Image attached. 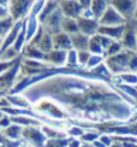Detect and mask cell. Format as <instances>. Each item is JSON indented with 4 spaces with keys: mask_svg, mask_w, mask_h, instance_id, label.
Segmentation results:
<instances>
[{
    "mask_svg": "<svg viewBox=\"0 0 137 147\" xmlns=\"http://www.w3.org/2000/svg\"><path fill=\"white\" fill-rule=\"evenodd\" d=\"M22 140L35 147H45L47 141L41 127H24L22 130Z\"/></svg>",
    "mask_w": 137,
    "mask_h": 147,
    "instance_id": "cell-3",
    "label": "cell"
},
{
    "mask_svg": "<svg viewBox=\"0 0 137 147\" xmlns=\"http://www.w3.org/2000/svg\"><path fill=\"white\" fill-rule=\"evenodd\" d=\"M88 51L91 53V54H101V56H103L105 54V51L103 48L100 46V44L93 38H90V41H89V46H88Z\"/></svg>",
    "mask_w": 137,
    "mask_h": 147,
    "instance_id": "cell-22",
    "label": "cell"
},
{
    "mask_svg": "<svg viewBox=\"0 0 137 147\" xmlns=\"http://www.w3.org/2000/svg\"><path fill=\"white\" fill-rule=\"evenodd\" d=\"M1 45H3V39H0V48H1Z\"/></svg>",
    "mask_w": 137,
    "mask_h": 147,
    "instance_id": "cell-35",
    "label": "cell"
},
{
    "mask_svg": "<svg viewBox=\"0 0 137 147\" xmlns=\"http://www.w3.org/2000/svg\"><path fill=\"white\" fill-rule=\"evenodd\" d=\"M37 47H39L40 50H41L42 52H45V53H48V52H51L52 50H54L52 35H49L48 33H45V34H43L42 39L40 40L39 44H37Z\"/></svg>",
    "mask_w": 137,
    "mask_h": 147,
    "instance_id": "cell-18",
    "label": "cell"
},
{
    "mask_svg": "<svg viewBox=\"0 0 137 147\" xmlns=\"http://www.w3.org/2000/svg\"><path fill=\"white\" fill-rule=\"evenodd\" d=\"M134 20L137 22V6H136V11H135V15H134Z\"/></svg>",
    "mask_w": 137,
    "mask_h": 147,
    "instance_id": "cell-33",
    "label": "cell"
},
{
    "mask_svg": "<svg viewBox=\"0 0 137 147\" xmlns=\"http://www.w3.org/2000/svg\"><path fill=\"white\" fill-rule=\"evenodd\" d=\"M19 141H13V140H10L6 136H4L3 134H0V147H17L19 145Z\"/></svg>",
    "mask_w": 137,
    "mask_h": 147,
    "instance_id": "cell-26",
    "label": "cell"
},
{
    "mask_svg": "<svg viewBox=\"0 0 137 147\" xmlns=\"http://www.w3.org/2000/svg\"><path fill=\"white\" fill-rule=\"evenodd\" d=\"M59 1H61V0H59Z\"/></svg>",
    "mask_w": 137,
    "mask_h": 147,
    "instance_id": "cell-37",
    "label": "cell"
},
{
    "mask_svg": "<svg viewBox=\"0 0 137 147\" xmlns=\"http://www.w3.org/2000/svg\"><path fill=\"white\" fill-rule=\"evenodd\" d=\"M18 59L19 58H17L16 60H0V76H1L3 74H5L9 69H11Z\"/></svg>",
    "mask_w": 137,
    "mask_h": 147,
    "instance_id": "cell-27",
    "label": "cell"
},
{
    "mask_svg": "<svg viewBox=\"0 0 137 147\" xmlns=\"http://www.w3.org/2000/svg\"><path fill=\"white\" fill-rule=\"evenodd\" d=\"M79 3V5L82 6V9L84 11L87 10H90V5H91V0H77Z\"/></svg>",
    "mask_w": 137,
    "mask_h": 147,
    "instance_id": "cell-30",
    "label": "cell"
},
{
    "mask_svg": "<svg viewBox=\"0 0 137 147\" xmlns=\"http://www.w3.org/2000/svg\"><path fill=\"white\" fill-rule=\"evenodd\" d=\"M22 130H23L22 125L12 123L7 128H4L1 134L7 138V139H10V140H13V141H19V140H22Z\"/></svg>",
    "mask_w": 137,
    "mask_h": 147,
    "instance_id": "cell-15",
    "label": "cell"
},
{
    "mask_svg": "<svg viewBox=\"0 0 137 147\" xmlns=\"http://www.w3.org/2000/svg\"><path fill=\"white\" fill-rule=\"evenodd\" d=\"M35 0H9L7 10L9 15L13 21H23L29 16Z\"/></svg>",
    "mask_w": 137,
    "mask_h": 147,
    "instance_id": "cell-2",
    "label": "cell"
},
{
    "mask_svg": "<svg viewBox=\"0 0 137 147\" xmlns=\"http://www.w3.org/2000/svg\"><path fill=\"white\" fill-rule=\"evenodd\" d=\"M82 138V140L83 141H85V142H94L95 140L99 138V134H96V133H83V135L81 136Z\"/></svg>",
    "mask_w": 137,
    "mask_h": 147,
    "instance_id": "cell-28",
    "label": "cell"
},
{
    "mask_svg": "<svg viewBox=\"0 0 137 147\" xmlns=\"http://www.w3.org/2000/svg\"><path fill=\"white\" fill-rule=\"evenodd\" d=\"M59 7L65 17L75 18V20L81 17L84 12L77 0H61V1H59Z\"/></svg>",
    "mask_w": 137,
    "mask_h": 147,
    "instance_id": "cell-8",
    "label": "cell"
},
{
    "mask_svg": "<svg viewBox=\"0 0 137 147\" xmlns=\"http://www.w3.org/2000/svg\"><path fill=\"white\" fill-rule=\"evenodd\" d=\"M68 141L65 138H57V139H47L45 147H67Z\"/></svg>",
    "mask_w": 137,
    "mask_h": 147,
    "instance_id": "cell-20",
    "label": "cell"
},
{
    "mask_svg": "<svg viewBox=\"0 0 137 147\" xmlns=\"http://www.w3.org/2000/svg\"><path fill=\"white\" fill-rule=\"evenodd\" d=\"M66 58H67V51L63 50H52L47 53V63L54 68H61L66 65Z\"/></svg>",
    "mask_w": 137,
    "mask_h": 147,
    "instance_id": "cell-11",
    "label": "cell"
},
{
    "mask_svg": "<svg viewBox=\"0 0 137 147\" xmlns=\"http://www.w3.org/2000/svg\"><path fill=\"white\" fill-rule=\"evenodd\" d=\"M124 30H125V24H122V26H112V27L100 26L97 30V34L106 35L114 41H120L123 38Z\"/></svg>",
    "mask_w": 137,
    "mask_h": 147,
    "instance_id": "cell-10",
    "label": "cell"
},
{
    "mask_svg": "<svg viewBox=\"0 0 137 147\" xmlns=\"http://www.w3.org/2000/svg\"><path fill=\"white\" fill-rule=\"evenodd\" d=\"M78 66V58H77V51L76 50H70L67 51V58H66V68L75 69Z\"/></svg>",
    "mask_w": 137,
    "mask_h": 147,
    "instance_id": "cell-21",
    "label": "cell"
},
{
    "mask_svg": "<svg viewBox=\"0 0 137 147\" xmlns=\"http://www.w3.org/2000/svg\"><path fill=\"white\" fill-rule=\"evenodd\" d=\"M63 18H64L63 12H61L60 7H58L41 24H42L43 29H45V32L53 36V35L61 32V22H63Z\"/></svg>",
    "mask_w": 137,
    "mask_h": 147,
    "instance_id": "cell-4",
    "label": "cell"
},
{
    "mask_svg": "<svg viewBox=\"0 0 137 147\" xmlns=\"http://www.w3.org/2000/svg\"><path fill=\"white\" fill-rule=\"evenodd\" d=\"M61 32H64L68 35L75 34L79 32L78 30V24H77V20L75 18H70V17H65L63 18V22H61Z\"/></svg>",
    "mask_w": 137,
    "mask_h": 147,
    "instance_id": "cell-17",
    "label": "cell"
},
{
    "mask_svg": "<svg viewBox=\"0 0 137 147\" xmlns=\"http://www.w3.org/2000/svg\"><path fill=\"white\" fill-rule=\"evenodd\" d=\"M70 38H71L73 50H76V51H85V50H88L89 41H90L89 36L82 34L81 32H77L75 34H71Z\"/></svg>",
    "mask_w": 137,
    "mask_h": 147,
    "instance_id": "cell-13",
    "label": "cell"
},
{
    "mask_svg": "<svg viewBox=\"0 0 137 147\" xmlns=\"http://www.w3.org/2000/svg\"><path fill=\"white\" fill-rule=\"evenodd\" d=\"M136 40H137V24H136Z\"/></svg>",
    "mask_w": 137,
    "mask_h": 147,
    "instance_id": "cell-36",
    "label": "cell"
},
{
    "mask_svg": "<svg viewBox=\"0 0 137 147\" xmlns=\"http://www.w3.org/2000/svg\"><path fill=\"white\" fill-rule=\"evenodd\" d=\"M136 24L132 23H125V30H124L123 38L120 40L123 47L125 50L130 51H137V40H136Z\"/></svg>",
    "mask_w": 137,
    "mask_h": 147,
    "instance_id": "cell-9",
    "label": "cell"
},
{
    "mask_svg": "<svg viewBox=\"0 0 137 147\" xmlns=\"http://www.w3.org/2000/svg\"><path fill=\"white\" fill-rule=\"evenodd\" d=\"M99 140H100L102 144H105L107 147H109V146L112 145V139H111L109 136H107V135H101V136H99Z\"/></svg>",
    "mask_w": 137,
    "mask_h": 147,
    "instance_id": "cell-31",
    "label": "cell"
},
{
    "mask_svg": "<svg viewBox=\"0 0 137 147\" xmlns=\"http://www.w3.org/2000/svg\"><path fill=\"white\" fill-rule=\"evenodd\" d=\"M111 5V0H91L90 11L96 20H100L106 9Z\"/></svg>",
    "mask_w": 137,
    "mask_h": 147,
    "instance_id": "cell-16",
    "label": "cell"
},
{
    "mask_svg": "<svg viewBox=\"0 0 137 147\" xmlns=\"http://www.w3.org/2000/svg\"><path fill=\"white\" fill-rule=\"evenodd\" d=\"M99 23H100V26H106V27L122 26V24L126 23V20L113 7V6L109 5L108 7L106 9V11L103 12V15L100 17Z\"/></svg>",
    "mask_w": 137,
    "mask_h": 147,
    "instance_id": "cell-5",
    "label": "cell"
},
{
    "mask_svg": "<svg viewBox=\"0 0 137 147\" xmlns=\"http://www.w3.org/2000/svg\"><path fill=\"white\" fill-rule=\"evenodd\" d=\"M66 131H67V134H70L71 136H82L84 133L81 127H71V128H68Z\"/></svg>",
    "mask_w": 137,
    "mask_h": 147,
    "instance_id": "cell-29",
    "label": "cell"
},
{
    "mask_svg": "<svg viewBox=\"0 0 137 147\" xmlns=\"http://www.w3.org/2000/svg\"><path fill=\"white\" fill-rule=\"evenodd\" d=\"M77 24H78V30L82 34L89 36H94L95 34H97L99 27H100V23L99 20L94 17H88V16H81L77 18Z\"/></svg>",
    "mask_w": 137,
    "mask_h": 147,
    "instance_id": "cell-6",
    "label": "cell"
},
{
    "mask_svg": "<svg viewBox=\"0 0 137 147\" xmlns=\"http://www.w3.org/2000/svg\"><path fill=\"white\" fill-rule=\"evenodd\" d=\"M15 23L16 22L13 21V18H12L11 16L0 20V39H4L5 36L9 34V32L12 29Z\"/></svg>",
    "mask_w": 137,
    "mask_h": 147,
    "instance_id": "cell-19",
    "label": "cell"
},
{
    "mask_svg": "<svg viewBox=\"0 0 137 147\" xmlns=\"http://www.w3.org/2000/svg\"><path fill=\"white\" fill-rule=\"evenodd\" d=\"M58 7H59V0H46V3L43 5L41 12L39 13V16H37L40 23L45 22L46 18H48Z\"/></svg>",
    "mask_w": 137,
    "mask_h": 147,
    "instance_id": "cell-14",
    "label": "cell"
},
{
    "mask_svg": "<svg viewBox=\"0 0 137 147\" xmlns=\"http://www.w3.org/2000/svg\"><path fill=\"white\" fill-rule=\"evenodd\" d=\"M53 38V47L54 50H63V51H70L72 50V42L70 35L60 32L52 36Z\"/></svg>",
    "mask_w": 137,
    "mask_h": 147,
    "instance_id": "cell-12",
    "label": "cell"
},
{
    "mask_svg": "<svg viewBox=\"0 0 137 147\" xmlns=\"http://www.w3.org/2000/svg\"><path fill=\"white\" fill-rule=\"evenodd\" d=\"M17 147H35V146H33V145H30V144H28L26 141H23V140H21L19 145H18Z\"/></svg>",
    "mask_w": 137,
    "mask_h": 147,
    "instance_id": "cell-32",
    "label": "cell"
},
{
    "mask_svg": "<svg viewBox=\"0 0 137 147\" xmlns=\"http://www.w3.org/2000/svg\"><path fill=\"white\" fill-rule=\"evenodd\" d=\"M132 52L134 51L124 48L119 53L106 57L105 64L108 68L109 72L114 74V75H120V74H124V72H129V63H130V58L132 56Z\"/></svg>",
    "mask_w": 137,
    "mask_h": 147,
    "instance_id": "cell-1",
    "label": "cell"
},
{
    "mask_svg": "<svg viewBox=\"0 0 137 147\" xmlns=\"http://www.w3.org/2000/svg\"><path fill=\"white\" fill-rule=\"evenodd\" d=\"M91 53L85 50V51H77V58H78V66H87L89 62V58Z\"/></svg>",
    "mask_w": 137,
    "mask_h": 147,
    "instance_id": "cell-24",
    "label": "cell"
},
{
    "mask_svg": "<svg viewBox=\"0 0 137 147\" xmlns=\"http://www.w3.org/2000/svg\"><path fill=\"white\" fill-rule=\"evenodd\" d=\"M111 5L128 21L134 18L137 0H111Z\"/></svg>",
    "mask_w": 137,
    "mask_h": 147,
    "instance_id": "cell-7",
    "label": "cell"
},
{
    "mask_svg": "<svg viewBox=\"0 0 137 147\" xmlns=\"http://www.w3.org/2000/svg\"><path fill=\"white\" fill-rule=\"evenodd\" d=\"M123 45H122V42L120 41H113L111 44V46L108 47V50L106 51V57H109V56H113V54H117V53H119L120 51H123Z\"/></svg>",
    "mask_w": 137,
    "mask_h": 147,
    "instance_id": "cell-25",
    "label": "cell"
},
{
    "mask_svg": "<svg viewBox=\"0 0 137 147\" xmlns=\"http://www.w3.org/2000/svg\"><path fill=\"white\" fill-rule=\"evenodd\" d=\"M103 56H101V54H91L90 58H89V62L88 64H87V68L93 70L94 68H96L97 65H100L101 63H103Z\"/></svg>",
    "mask_w": 137,
    "mask_h": 147,
    "instance_id": "cell-23",
    "label": "cell"
},
{
    "mask_svg": "<svg viewBox=\"0 0 137 147\" xmlns=\"http://www.w3.org/2000/svg\"><path fill=\"white\" fill-rule=\"evenodd\" d=\"M111 147H122V146H120V145H113V144H112Z\"/></svg>",
    "mask_w": 137,
    "mask_h": 147,
    "instance_id": "cell-34",
    "label": "cell"
}]
</instances>
